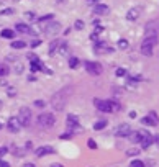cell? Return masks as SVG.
Listing matches in <instances>:
<instances>
[{
  "mask_svg": "<svg viewBox=\"0 0 159 167\" xmlns=\"http://www.w3.org/2000/svg\"><path fill=\"white\" fill-rule=\"evenodd\" d=\"M72 92H74L72 87H64V89H61L59 92H56L54 95L51 97V107L54 108L56 112H63V110L66 108V103H67L69 97L72 95Z\"/></svg>",
  "mask_w": 159,
  "mask_h": 167,
  "instance_id": "obj_1",
  "label": "cell"
},
{
  "mask_svg": "<svg viewBox=\"0 0 159 167\" xmlns=\"http://www.w3.org/2000/svg\"><path fill=\"white\" fill-rule=\"evenodd\" d=\"M36 123H38L39 128H43V129H49L54 126L56 123V118L52 113H41L38 118H36Z\"/></svg>",
  "mask_w": 159,
  "mask_h": 167,
  "instance_id": "obj_2",
  "label": "cell"
},
{
  "mask_svg": "<svg viewBox=\"0 0 159 167\" xmlns=\"http://www.w3.org/2000/svg\"><path fill=\"white\" fill-rule=\"evenodd\" d=\"M17 118H18V121H20V125H22V126H30L31 125V118H33V115H31V110L28 108V107L20 108Z\"/></svg>",
  "mask_w": 159,
  "mask_h": 167,
  "instance_id": "obj_3",
  "label": "cell"
},
{
  "mask_svg": "<svg viewBox=\"0 0 159 167\" xmlns=\"http://www.w3.org/2000/svg\"><path fill=\"white\" fill-rule=\"evenodd\" d=\"M130 133H131V126H130V123H121L113 129V136H117V138H128Z\"/></svg>",
  "mask_w": 159,
  "mask_h": 167,
  "instance_id": "obj_4",
  "label": "cell"
},
{
  "mask_svg": "<svg viewBox=\"0 0 159 167\" xmlns=\"http://www.w3.org/2000/svg\"><path fill=\"white\" fill-rule=\"evenodd\" d=\"M85 69H87V72L92 75H100L102 71H103L99 62H92V61H87V62H85Z\"/></svg>",
  "mask_w": 159,
  "mask_h": 167,
  "instance_id": "obj_5",
  "label": "cell"
},
{
  "mask_svg": "<svg viewBox=\"0 0 159 167\" xmlns=\"http://www.w3.org/2000/svg\"><path fill=\"white\" fill-rule=\"evenodd\" d=\"M140 134H141V149H148L151 144H153V134H149L146 129H141L140 131Z\"/></svg>",
  "mask_w": 159,
  "mask_h": 167,
  "instance_id": "obj_6",
  "label": "cell"
},
{
  "mask_svg": "<svg viewBox=\"0 0 159 167\" xmlns=\"http://www.w3.org/2000/svg\"><path fill=\"white\" fill-rule=\"evenodd\" d=\"M66 123H67V126H69V129H71V133H74V131H80V126H79V118H77L76 115H67Z\"/></svg>",
  "mask_w": 159,
  "mask_h": 167,
  "instance_id": "obj_7",
  "label": "cell"
},
{
  "mask_svg": "<svg viewBox=\"0 0 159 167\" xmlns=\"http://www.w3.org/2000/svg\"><path fill=\"white\" fill-rule=\"evenodd\" d=\"M59 31H61V25L58 22H49L44 26V33L46 35H58Z\"/></svg>",
  "mask_w": 159,
  "mask_h": 167,
  "instance_id": "obj_8",
  "label": "cell"
},
{
  "mask_svg": "<svg viewBox=\"0 0 159 167\" xmlns=\"http://www.w3.org/2000/svg\"><path fill=\"white\" fill-rule=\"evenodd\" d=\"M93 105L100 110V112H105V113H110V103L108 100H100V99H95L93 100Z\"/></svg>",
  "mask_w": 159,
  "mask_h": 167,
  "instance_id": "obj_9",
  "label": "cell"
},
{
  "mask_svg": "<svg viewBox=\"0 0 159 167\" xmlns=\"http://www.w3.org/2000/svg\"><path fill=\"white\" fill-rule=\"evenodd\" d=\"M7 128H8L12 133H18V131H20V128H22V125H20L18 118H10L8 123H7Z\"/></svg>",
  "mask_w": 159,
  "mask_h": 167,
  "instance_id": "obj_10",
  "label": "cell"
},
{
  "mask_svg": "<svg viewBox=\"0 0 159 167\" xmlns=\"http://www.w3.org/2000/svg\"><path fill=\"white\" fill-rule=\"evenodd\" d=\"M35 154L38 157H43V156H48V154H54V149L51 146H41V148H38L35 151Z\"/></svg>",
  "mask_w": 159,
  "mask_h": 167,
  "instance_id": "obj_11",
  "label": "cell"
},
{
  "mask_svg": "<svg viewBox=\"0 0 159 167\" xmlns=\"http://www.w3.org/2000/svg\"><path fill=\"white\" fill-rule=\"evenodd\" d=\"M93 13L95 15H107L108 7L103 5V3H95V5H93Z\"/></svg>",
  "mask_w": 159,
  "mask_h": 167,
  "instance_id": "obj_12",
  "label": "cell"
},
{
  "mask_svg": "<svg viewBox=\"0 0 159 167\" xmlns=\"http://www.w3.org/2000/svg\"><path fill=\"white\" fill-rule=\"evenodd\" d=\"M126 18H128L130 22H134V20H138V18H140V8H136V7L130 8L128 13H126Z\"/></svg>",
  "mask_w": 159,
  "mask_h": 167,
  "instance_id": "obj_13",
  "label": "cell"
},
{
  "mask_svg": "<svg viewBox=\"0 0 159 167\" xmlns=\"http://www.w3.org/2000/svg\"><path fill=\"white\" fill-rule=\"evenodd\" d=\"M153 48L154 46H151V44H146V43H141V48H140V51H141V54L143 56H153Z\"/></svg>",
  "mask_w": 159,
  "mask_h": 167,
  "instance_id": "obj_14",
  "label": "cell"
},
{
  "mask_svg": "<svg viewBox=\"0 0 159 167\" xmlns=\"http://www.w3.org/2000/svg\"><path fill=\"white\" fill-rule=\"evenodd\" d=\"M112 51V48L107 46V43H97L95 44V52L97 54H100V52H110Z\"/></svg>",
  "mask_w": 159,
  "mask_h": 167,
  "instance_id": "obj_15",
  "label": "cell"
},
{
  "mask_svg": "<svg viewBox=\"0 0 159 167\" xmlns=\"http://www.w3.org/2000/svg\"><path fill=\"white\" fill-rule=\"evenodd\" d=\"M15 30H17L18 33H30V35H33V30H31L28 25H25V23H18V25L15 26Z\"/></svg>",
  "mask_w": 159,
  "mask_h": 167,
  "instance_id": "obj_16",
  "label": "cell"
},
{
  "mask_svg": "<svg viewBox=\"0 0 159 167\" xmlns=\"http://www.w3.org/2000/svg\"><path fill=\"white\" fill-rule=\"evenodd\" d=\"M59 44H61V41H59V39H54V41H51V43H49V49H48V52H49V56H52L56 51L59 49Z\"/></svg>",
  "mask_w": 159,
  "mask_h": 167,
  "instance_id": "obj_17",
  "label": "cell"
},
{
  "mask_svg": "<svg viewBox=\"0 0 159 167\" xmlns=\"http://www.w3.org/2000/svg\"><path fill=\"white\" fill-rule=\"evenodd\" d=\"M130 136V141L131 142H140L141 141V134H140V131H131L128 134Z\"/></svg>",
  "mask_w": 159,
  "mask_h": 167,
  "instance_id": "obj_18",
  "label": "cell"
},
{
  "mask_svg": "<svg viewBox=\"0 0 159 167\" xmlns=\"http://www.w3.org/2000/svg\"><path fill=\"white\" fill-rule=\"evenodd\" d=\"M141 123L143 125H146V126H157V123L153 120L151 116H144V118H141Z\"/></svg>",
  "mask_w": 159,
  "mask_h": 167,
  "instance_id": "obj_19",
  "label": "cell"
},
{
  "mask_svg": "<svg viewBox=\"0 0 159 167\" xmlns=\"http://www.w3.org/2000/svg\"><path fill=\"white\" fill-rule=\"evenodd\" d=\"M107 123H108L107 120H100V121H97V123L93 125V129H95V131H100V129H103L105 126H107Z\"/></svg>",
  "mask_w": 159,
  "mask_h": 167,
  "instance_id": "obj_20",
  "label": "cell"
},
{
  "mask_svg": "<svg viewBox=\"0 0 159 167\" xmlns=\"http://www.w3.org/2000/svg\"><path fill=\"white\" fill-rule=\"evenodd\" d=\"M118 48H120L121 51H126V49L130 48V43L126 41V39H123V38H121L120 41H118Z\"/></svg>",
  "mask_w": 159,
  "mask_h": 167,
  "instance_id": "obj_21",
  "label": "cell"
},
{
  "mask_svg": "<svg viewBox=\"0 0 159 167\" xmlns=\"http://www.w3.org/2000/svg\"><path fill=\"white\" fill-rule=\"evenodd\" d=\"M2 38H8V39H13V36H15V31H12V30H3L2 33Z\"/></svg>",
  "mask_w": 159,
  "mask_h": 167,
  "instance_id": "obj_22",
  "label": "cell"
},
{
  "mask_svg": "<svg viewBox=\"0 0 159 167\" xmlns=\"http://www.w3.org/2000/svg\"><path fill=\"white\" fill-rule=\"evenodd\" d=\"M108 103H110V112H118V110H120V103H118V102L108 100Z\"/></svg>",
  "mask_w": 159,
  "mask_h": 167,
  "instance_id": "obj_23",
  "label": "cell"
},
{
  "mask_svg": "<svg viewBox=\"0 0 159 167\" xmlns=\"http://www.w3.org/2000/svg\"><path fill=\"white\" fill-rule=\"evenodd\" d=\"M25 46H26L25 41H13L12 43V48H15V49H23Z\"/></svg>",
  "mask_w": 159,
  "mask_h": 167,
  "instance_id": "obj_24",
  "label": "cell"
},
{
  "mask_svg": "<svg viewBox=\"0 0 159 167\" xmlns=\"http://www.w3.org/2000/svg\"><path fill=\"white\" fill-rule=\"evenodd\" d=\"M77 66H79V59H77V58H69V67L76 69Z\"/></svg>",
  "mask_w": 159,
  "mask_h": 167,
  "instance_id": "obj_25",
  "label": "cell"
},
{
  "mask_svg": "<svg viewBox=\"0 0 159 167\" xmlns=\"http://www.w3.org/2000/svg\"><path fill=\"white\" fill-rule=\"evenodd\" d=\"M130 167H146V164L143 161H140V159H136V161L131 162V165H130Z\"/></svg>",
  "mask_w": 159,
  "mask_h": 167,
  "instance_id": "obj_26",
  "label": "cell"
},
{
  "mask_svg": "<svg viewBox=\"0 0 159 167\" xmlns=\"http://www.w3.org/2000/svg\"><path fill=\"white\" fill-rule=\"evenodd\" d=\"M140 151H141V149H128V151H126V156H128V157L136 156V154H140Z\"/></svg>",
  "mask_w": 159,
  "mask_h": 167,
  "instance_id": "obj_27",
  "label": "cell"
},
{
  "mask_svg": "<svg viewBox=\"0 0 159 167\" xmlns=\"http://www.w3.org/2000/svg\"><path fill=\"white\" fill-rule=\"evenodd\" d=\"M59 52H61V54H66V52H67V46H66V43L61 41V44H59Z\"/></svg>",
  "mask_w": 159,
  "mask_h": 167,
  "instance_id": "obj_28",
  "label": "cell"
},
{
  "mask_svg": "<svg viewBox=\"0 0 159 167\" xmlns=\"http://www.w3.org/2000/svg\"><path fill=\"white\" fill-rule=\"evenodd\" d=\"M72 134H74V133H71V131H67V133H63V134H61V139H71V138H72Z\"/></svg>",
  "mask_w": 159,
  "mask_h": 167,
  "instance_id": "obj_29",
  "label": "cell"
},
{
  "mask_svg": "<svg viewBox=\"0 0 159 167\" xmlns=\"http://www.w3.org/2000/svg\"><path fill=\"white\" fill-rule=\"evenodd\" d=\"M25 18H28L30 22H35V20H36L35 13H31V12H26V13H25Z\"/></svg>",
  "mask_w": 159,
  "mask_h": 167,
  "instance_id": "obj_30",
  "label": "cell"
},
{
  "mask_svg": "<svg viewBox=\"0 0 159 167\" xmlns=\"http://www.w3.org/2000/svg\"><path fill=\"white\" fill-rule=\"evenodd\" d=\"M117 75H118V77H123V75H126V71H125L123 67H118V69H117Z\"/></svg>",
  "mask_w": 159,
  "mask_h": 167,
  "instance_id": "obj_31",
  "label": "cell"
},
{
  "mask_svg": "<svg viewBox=\"0 0 159 167\" xmlns=\"http://www.w3.org/2000/svg\"><path fill=\"white\" fill-rule=\"evenodd\" d=\"M8 74V67L7 66H0V75H7Z\"/></svg>",
  "mask_w": 159,
  "mask_h": 167,
  "instance_id": "obj_32",
  "label": "cell"
},
{
  "mask_svg": "<svg viewBox=\"0 0 159 167\" xmlns=\"http://www.w3.org/2000/svg\"><path fill=\"white\" fill-rule=\"evenodd\" d=\"M87 146H89L90 149H97V142L93 141V139H89V141H87Z\"/></svg>",
  "mask_w": 159,
  "mask_h": 167,
  "instance_id": "obj_33",
  "label": "cell"
},
{
  "mask_svg": "<svg viewBox=\"0 0 159 167\" xmlns=\"http://www.w3.org/2000/svg\"><path fill=\"white\" fill-rule=\"evenodd\" d=\"M148 116H151V118H153V120H154V121H156V123H157V125H159V116H157V115H156V113H154V112H149V115H148Z\"/></svg>",
  "mask_w": 159,
  "mask_h": 167,
  "instance_id": "obj_34",
  "label": "cell"
},
{
  "mask_svg": "<svg viewBox=\"0 0 159 167\" xmlns=\"http://www.w3.org/2000/svg\"><path fill=\"white\" fill-rule=\"evenodd\" d=\"M51 18H54L52 15H44V17L39 18V22H51Z\"/></svg>",
  "mask_w": 159,
  "mask_h": 167,
  "instance_id": "obj_35",
  "label": "cell"
},
{
  "mask_svg": "<svg viewBox=\"0 0 159 167\" xmlns=\"http://www.w3.org/2000/svg\"><path fill=\"white\" fill-rule=\"evenodd\" d=\"M74 26H76V30H82V28H84V22H80V20H77Z\"/></svg>",
  "mask_w": 159,
  "mask_h": 167,
  "instance_id": "obj_36",
  "label": "cell"
},
{
  "mask_svg": "<svg viewBox=\"0 0 159 167\" xmlns=\"http://www.w3.org/2000/svg\"><path fill=\"white\" fill-rule=\"evenodd\" d=\"M22 71H23V66L20 62H17V67H15V72H17V74H22Z\"/></svg>",
  "mask_w": 159,
  "mask_h": 167,
  "instance_id": "obj_37",
  "label": "cell"
},
{
  "mask_svg": "<svg viewBox=\"0 0 159 167\" xmlns=\"http://www.w3.org/2000/svg\"><path fill=\"white\" fill-rule=\"evenodd\" d=\"M28 58H30V61H31V62H39L38 56H35V54H30V56H28Z\"/></svg>",
  "mask_w": 159,
  "mask_h": 167,
  "instance_id": "obj_38",
  "label": "cell"
},
{
  "mask_svg": "<svg viewBox=\"0 0 159 167\" xmlns=\"http://www.w3.org/2000/svg\"><path fill=\"white\" fill-rule=\"evenodd\" d=\"M35 107L43 108V107H44V102H43V100H36V102H35Z\"/></svg>",
  "mask_w": 159,
  "mask_h": 167,
  "instance_id": "obj_39",
  "label": "cell"
},
{
  "mask_svg": "<svg viewBox=\"0 0 159 167\" xmlns=\"http://www.w3.org/2000/svg\"><path fill=\"white\" fill-rule=\"evenodd\" d=\"M39 44H41V39H35V41L31 43V48H38Z\"/></svg>",
  "mask_w": 159,
  "mask_h": 167,
  "instance_id": "obj_40",
  "label": "cell"
},
{
  "mask_svg": "<svg viewBox=\"0 0 159 167\" xmlns=\"http://www.w3.org/2000/svg\"><path fill=\"white\" fill-rule=\"evenodd\" d=\"M7 152H8V149H7V148H0V157H3Z\"/></svg>",
  "mask_w": 159,
  "mask_h": 167,
  "instance_id": "obj_41",
  "label": "cell"
},
{
  "mask_svg": "<svg viewBox=\"0 0 159 167\" xmlns=\"http://www.w3.org/2000/svg\"><path fill=\"white\" fill-rule=\"evenodd\" d=\"M0 167H10V164H8V162H5V161H2V159H0Z\"/></svg>",
  "mask_w": 159,
  "mask_h": 167,
  "instance_id": "obj_42",
  "label": "cell"
},
{
  "mask_svg": "<svg viewBox=\"0 0 159 167\" xmlns=\"http://www.w3.org/2000/svg\"><path fill=\"white\" fill-rule=\"evenodd\" d=\"M153 142H157V146H159V134H156V136H153Z\"/></svg>",
  "mask_w": 159,
  "mask_h": 167,
  "instance_id": "obj_43",
  "label": "cell"
},
{
  "mask_svg": "<svg viewBox=\"0 0 159 167\" xmlns=\"http://www.w3.org/2000/svg\"><path fill=\"white\" fill-rule=\"evenodd\" d=\"M15 93H17L15 89H8V95H15Z\"/></svg>",
  "mask_w": 159,
  "mask_h": 167,
  "instance_id": "obj_44",
  "label": "cell"
},
{
  "mask_svg": "<svg viewBox=\"0 0 159 167\" xmlns=\"http://www.w3.org/2000/svg\"><path fill=\"white\" fill-rule=\"evenodd\" d=\"M23 167H36V165L31 164V162H26V164H23Z\"/></svg>",
  "mask_w": 159,
  "mask_h": 167,
  "instance_id": "obj_45",
  "label": "cell"
},
{
  "mask_svg": "<svg viewBox=\"0 0 159 167\" xmlns=\"http://www.w3.org/2000/svg\"><path fill=\"white\" fill-rule=\"evenodd\" d=\"M3 13H5V15H10V13H13V10H12V8H8V10H3Z\"/></svg>",
  "mask_w": 159,
  "mask_h": 167,
  "instance_id": "obj_46",
  "label": "cell"
},
{
  "mask_svg": "<svg viewBox=\"0 0 159 167\" xmlns=\"http://www.w3.org/2000/svg\"><path fill=\"white\" fill-rule=\"evenodd\" d=\"M87 2H89V3H92V5H95V3H99L100 0H87Z\"/></svg>",
  "mask_w": 159,
  "mask_h": 167,
  "instance_id": "obj_47",
  "label": "cell"
},
{
  "mask_svg": "<svg viewBox=\"0 0 159 167\" xmlns=\"http://www.w3.org/2000/svg\"><path fill=\"white\" fill-rule=\"evenodd\" d=\"M51 167H63V165H61V164H52Z\"/></svg>",
  "mask_w": 159,
  "mask_h": 167,
  "instance_id": "obj_48",
  "label": "cell"
},
{
  "mask_svg": "<svg viewBox=\"0 0 159 167\" xmlns=\"http://www.w3.org/2000/svg\"><path fill=\"white\" fill-rule=\"evenodd\" d=\"M2 105H3V103H2V102H0V108H2Z\"/></svg>",
  "mask_w": 159,
  "mask_h": 167,
  "instance_id": "obj_49",
  "label": "cell"
},
{
  "mask_svg": "<svg viewBox=\"0 0 159 167\" xmlns=\"http://www.w3.org/2000/svg\"><path fill=\"white\" fill-rule=\"evenodd\" d=\"M0 129H2V125H0Z\"/></svg>",
  "mask_w": 159,
  "mask_h": 167,
  "instance_id": "obj_50",
  "label": "cell"
},
{
  "mask_svg": "<svg viewBox=\"0 0 159 167\" xmlns=\"http://www.w3.org/2000/svg\"><path fill=\"white\" fill-rule=\"evenodd\" d=\"M15 2H18V0H15Z\"/></svg>",
  "mask_w": 159,
  "mask_h": 167,
  "instance_id": "obj_51",
  "label": "cell"
},
{
  "mask_svg": "<svg viewBox=\"0 0 159 167\" xmlns=\"http://www.w3.org/2000/svg\"><path fill=\"white\" fill-rule=\"evenodd\" d=\"M59 2H63V0H59Z\"/></svg>",
  "mask_w": 159,
  "mask_h": 167,
  "instance_id": "obj_52",
  "label": "cell"
}]
</instances>
